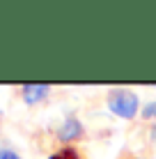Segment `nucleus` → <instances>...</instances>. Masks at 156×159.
I'll use <instances>...</instances> for the list:
<instances>
[{"instance_id":"obj_5","label":"nucleus","mask_w":156,"mask_h":159,"mask_svg":"<svg viewBox=\"0 0 156 159\" xmlns=\"http://www.w3.org/2000/svg\"><path fill=\"white\" fill-rule=\"evenodd\" d=\"M142 118H156V102L147 104V106L142 108Z\"/></svg>"},{"instance_id":"obj_1","label":"nucleus","mask_w":156,"mask_h":159,"mask_svg":"<svg viewBox=\"0 0 156 159\" xmlns=\"http://www.w3.org/2000/svg\"><path fill=\"white\" fill-rule=\"evenodd\" d=\"M108 108L115 116L131 120L138 113V97L131 90H112L108 95Z\"/></svg>"},{"instance_id":"obj_3","label":"nucleus","mask_w":156,"mask_h":159,"mask_svg":"<svg viewBox=\"0 0 156 159\" xmlns=\"http://www.w3.org/2000/svg\"><path fill=\"white\" fill-rule=\"evenodd\" d=\"M48 92H51V85H46V83H28V85H23V99L28 104H37L44 99Z\"/></svg>"},{"instance_id":"obj_2","label":"nucleus","mask_w":156,"mask_h":159,"mask_svg":"<svg viewBox=\"0 0 156 159\" xmlns=\"http://www.w3.org/2000/svg\"><path fill=\"white\" fill-rule=\"evenodd\" d=\"M80 136H83V125H80V120L76 116H69L67 120L62 122V127L57 129V139L60 141H78Z\"/></svg>"},{"instance_id":"obj_6","label":"nucleus","mask_w":156,"mask_h":159,"mask_svg":"<svg viewBox=\"0 0 156 159\" xmlns=\"http://www.w3.org/2000/svg\"><path fill=\"white\" fill-rule=\"evenodd\" d=\"M0 159H21V157L12 150H0Z\"/></svg>"},{"instance_id":"obj_7","label":"nucleus","mask_w":156,"mask_h":159,"mask_svg":"<svg viewBox=\"0 0 156 159\" xmlns=\"http://www.w3.org/2000/svg\"><path fill=\"white\" fill-rule=\"evenodd\" d=\"M131 159H133V157H131Z\"/></svg>"},{"instance_id":"obj_4","label":"nucleus","mask_w":156,"mask_h":159,"mask_svg":"<svg viewBox=\"0 0 156 159\" xmlns=\"http://www.w3.org/2000/svg\"><path fill=\"white\" fill-rule=\"evenodd\" d=\"M48 159H80L78 155V150L76 148H71V145H67V148H60L57 152H53Z\"/></svg>"}]
</instances>
